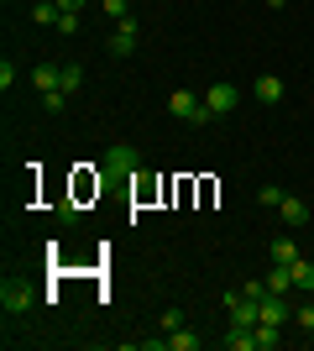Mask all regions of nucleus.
<instances>
[{
	"instance_id": "21",
	"label": "nucleus",
	"mask_w": 314,
	"mask_h": 351,
	"mask_svg": "<svg viewBox=\"0 0 314 351\" xmlns=\"http://www.w3.org/2000/svg\"><path fill=\"white\" fill-rule=\"evenodd\" d=\"M16 79H21V69H16V63H11V58H0V89H11V84H16Z\"/></svg>"
},
{
	"instance_id": "20",
	"label": "nucleus",
	"mask_w": 314,
	"mask_h": 351,
	"mask_svg": "<svg viewBox=\"0 0 314 351\" xmlns=\"http://www.w3.org/2000/svg\"><path fill=\"white\" fill-rule=\"evenodd\" d=\"M105 5V16H110V21H120V16H131V0H100Z\"/></svg>"
},
{
	"instance_id": "10",
	"label": "nucleus",
	"mask_w": 314,
	"mask_h": 351,
	"mask_svg": "<svg viewBox=\"0 0 314 351\" xmlns=\"http://www.w3.org/2000/svg\"><path fill=\"white\" fill-rule=\"evenodd\" d=\"M267 257H272V263H299V257H304V252H299V241H293V231H283V236H278V241H272V247H267Z\"/></svg>"
},
{
	"instance_id": "3",
	"label": "nucleus",
	"mask_w": 314,
	"mask_h": 351,
	"mask_svg": "<svg viewBox=\"0 0 314 351\" xmlns=\"http://www.w3.org/2000/svg\"><path fill=\"white\" fill-rule=\"evenodd\" d=\"M105 168L120 173V178H131L136 168H142V152H136L131 142H110V147H105Z\"/></svg>"
},
{
	"instance_id": "5",
	"label": "nucleus",
	"mask_w": 314,
	"mask_h": 351,
	"mask_svg": "<svg viewBox=\"0 0 314 351\" xmlns=\"http://www.w3.org/2000/svg\"><path fill=\"white\" fill-rule=\"evenodd\" d=\"M205 105H209V110H215V116H231V110H236V105H241V89H236V84H209Z\"/></svg>"
},
{
	"instance_id": "19",
	"label": "nucleus",
	"mask_w": 314,
	"mask_h": 351,
	"mask_svg": "<svg viewBox=\"0 0 314 351\" xmlns=\"http://www.w3.org/2000/svg\"><path fill=\"white\" fill-rule=\"evenodd\" d=\"M63 89H68V95L84 89V69H79V63H63Z\"/></svg>"
},
{
	"instance_id": "2",
	"label": "nucleus",
	"mask_w": 314,
	"mask_h": 351,
	"mask_svg": "<svg viewBox=\"0 0 314 351\" xmlns=\"http://www.w3.org/2000/svg\"><path fill=\"white\" fill-rule=\"evenodd\" d=\"M31 304H37V289H31L27 278H5L0 283V309H5V320H21Z\"/></svg>"
},
{
	"instance_id": "12",
	"label": "nucleus",
	"mask_w": 314,
	"mask_h": 351,
	"mask_svg": "<svg viewBox=\"0 0 314 351\" xmlns=\"http://www.w3.org/2000/svg\"><path fill=\"white\" fill-rule=\"evenodd\" d=\"M262 283H267V293H283V299L293 293V273H288L283 263H272V267H267V278H262Z\"/></svg>"
},
{
	"instance_id": "17",
	"label": "nucleus",
	"mask_w": 314,
	"mask_h": 351,
	"mask_svg": "<svg viewBox=\"0 0 314 351\" xmlns=\"http://www.w3.org/2000/svg\"><path fill=\"white\" fill-rule=\"evenodd\" d=\"M42 110H47V116H63V110H68V89H47V95H42Z\"/></svg>"
},
{
	"instance_id": "14",
	"label": "nucleus",
	"mask_w": 314,
	"mask_h": 351,
	"mask_svg": "<svg viewBox=\"0 0 314 351\" xmlns=\"http://www.w3.org/2000/svg\"><path fill=\"white\" fill-rule=\"evenodd\" d=\"M288 273H293V293H314V263H288Z\"/></svg>"
},
{
	"instance_id": "4",
	"label": "nucleus",
	"mask_w": 314,
	"mask_h": 351,
	"mask_svg": "<svg viewBox=\"0 0 314 351\" xmlns=\"http://www.w3.org/2000/svg\"><path fill=\"white\" fill-rule=\"evenodd\" d=\"M136 37H142V27H136V16H120L116 21V32H110V58H131L136 53Z\"/></svg>"
},
{
	"instance_id": "24",
	"label": "nucleus",
	"mask_w": 314,
	"mask_h": 351,
	"mask_svg": "<svg viewBox=\"0 0 314 351\" xmlns=\"http://www.w3.org/2000/svg\"><path fill=\"white\" fill-rule=\"evenodd\" d=\"M183 325V309H163V330H179Z\"/></svg>"
},
{
	"instance_id": "7",
	"label": "nucleus",
	"mask_w": 314,
	"mask_h": 351,
	"mask_svg": "<svg viewBox=\"0 0 314 351\" xmlns=\"http://www.w3.org/2000/svg\"><path fill=\"white\" fill-rule=\"evenodd\" d=\"M31 89H37V95L63 89V63H37V69H31Z\"/></svg>"
},
{
	"instance_id": "26",
	"label": "nucleus",
	"mask_w": 314,
	"mask_h": 351,
	"mask_svg": "<svg viewBox=\"0 0 314 351\" xmlns=\"http://www.w3.org/2000/svg\"><path fill=\"white\" fill-rule=\"evenodd\" d=\"M309 341H314V330H309Z\"/></svg>"
},
{
	"instance_id": "11",
	"label": "nucleus",
	"mask_w": 314,
	"mask_h": 351,
	"mask_svg": "<svg viewBox=\"0 0 314 351\" xmlns=\"http://www.w3.org/2000/svg\"><path fill=\"white\" fill-rule=\"evenodd\" d=\"M220 346L225 351H257V330H246V325H231L220 336Z\"/></svg>"
},
{
	"instance_id": "15",
	"label": "nucleus",
	"mask_w": 314,
	"mask_h": 351,
	"mask_svg": "<svg viewBox=\"0 0 314 351\" xmlns=\"http://www.w3.org/2000/svg\"><path fill=\"white\" fill-rule=\"evenodd\" d=\"M205 341L189 330V325H179V330H168V351H199Z\"/></svg>"
},
{
	"instance_id": "16",
	"label": "nucleus",
	"mask_w": 314,
	"mask_h": 351,
	"mask_svg": "<svg viewBox=\"0 0 314 351\" xmlns=\"http://www.w3.org/2000/svg\"><path fill=\"white\" fill-rule=\"evenodd\" d=\"M58 0H37V5H31V21H37V27H58Z\"/></svg>"
},
{
	"instance_id": "22",
	"label": "nucleus",
	"mask_w": 314,
	"mask_h": 351,
	"mask_svg": "<svg viewBox=\"0 0 314 351\" xmlns=\"http://www.w3.org/2000/svg\"><path fill=\"white\" fill-rule=\"evenodd\" d=\"M58 32H63V37H74V32H79V11H63L58 16Z\"/></svg>"
},
{
	"instance_id": "23",
	"label": "nucleus",
	"mask_w": 314,
	"mask_h": 351,
	"mask_svg": "<svg viewBox=\"0 0 314 351\" xmlns=\"http://www.w3.org/2000/svg\"><path fill=\"white\" fill-rule=\"evenodd\" d=\"M293 320H299L304 330H314V304H293Z\"/></svg>"
},
{
	"instance_id": "9",
	"label": "nucleus",
	"mask_w": 314,
	"mask_h": 351,
	"mask_svg": "<svg viewBox=\"0 0 314 351\" xmlns=\"http://www.w3.org/2000/svg\"><path fill=\"white\" fill-rule=\"evenodd\" d=\"M252 95L262 105H283V79H278V73H262V79L252 84Z\"/></svg>"
},
{
	"instance_id": "13",
	"label": "nucleus",
	"mask_w": 314,
	"mask_h": 351,
	"mask_svg": "<svg viewBox=\"0 0 314 351\" xmlns=\"http://www.w3.org/2000/svg\"><path fill=\"white\" fill-rule=\"evenodd\" d=\"M278 346H283V325L257 320V351H278Z\"/></svg>"
},
{
	"instance_id": "8",
	"label": "nucleus",
	"mask_w": 314,
	"mask_h": 351,
	"mask_svg": "<svg viewBox=\"0 0 314 351\" xmlns=\"http://www.w3.org/2000/svg\"><path fill=\"white\" fill-rule=\"evenodd\" d=\"M262 320H272V325H288V320H293V304H288L283 293H262Z\"/></svg>"
},
{
	"instance_id": "1",
	"label": "nucleus",
	"mask_w": 314,
	"mask_h": 351,
	"mask_svg": "<svg viewBox=\"0 0 314 351\" xmlns=\"http://www.w3.org/2000/svg\"><path fill=\"white\" fill-rule=\"evenodd\" d=\"M168 116L189 121V126H209V121H215V110H209L199 95H189V89H173V95H168Z\"/></svg>"
},
{
	"instance_id": "18",
	"label": "nucleus",
	"mask_w": 314,
	"mask_h": 351,
	"mask_svg": "<svg viewBox=\"0 0 314 351\" xmlns=\"http://www.w3.org/2000/svg\"><path fill=\"white\" fill-rule=\"evenodd\" d=\"M257 205H262V210H278V205H283V189H278V184H262V189H257Z\"/></svg>"
},
{
	"instance_id": "6",
	"label": "nucleus",
	"mask_w": 314,
	"mask_h": 351,
	"mask_svg": "<svg viewBox=\"0 0 314 351\" xmlns=\"http://www.w3.org/2000/svg\"><path fill=\"white\" fill-rule=\"evenodd\" d=\"M278 215H283V231H304V226H309V205H304L299 194H283Z\"/></svg>"
},
{
	"instance_id": "25",
	"label": "nucleus",
	"mask_w": 314,
	"mask_h": 351,
	"mask_svg": "<svg viewBox=\"0 0 314 351\" xmlns=\"http://www.w3.org/2000/svg\"><path fill=\"white\" fill-rule=\"evenodd\" d=\"M90 0H58V11H84Z\"/></svg>"
}]
</instances>
